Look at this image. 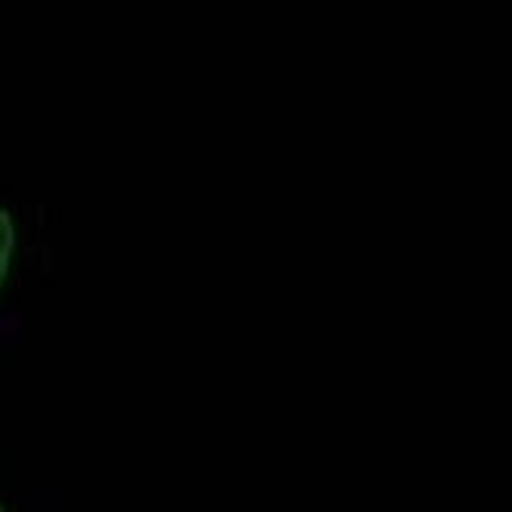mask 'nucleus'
Segmentation results:
<instances>
[{"mask_svg": "<svg viewBox=\"0 0 512 512\" xmlns=\"http://www.w3.org/2000/svg\"><path fill=\"white\" fill-rule=\"evenodd\" d=\"M13 251H16V223H13L11 210L0 208V290L11 272Z\"/></svg>", "mask_w": 512, "mask_h": 512, "instance_id": "f257e3e1", "label": "nucleus"}, {"mask_svg": "<svg viewBox=\"0 0 512 512\" xmlns=\"http://www.w3.org/2000/svg\"><path fill=\"white\" fill-rule=\"evenodd\" d=\"M0 510H3V505H0Z\"/></svg>", "mask_w": 512, "mask_h": 512, "instance_id": "f03ea898", "label": "nucleus"}]
</instances>
